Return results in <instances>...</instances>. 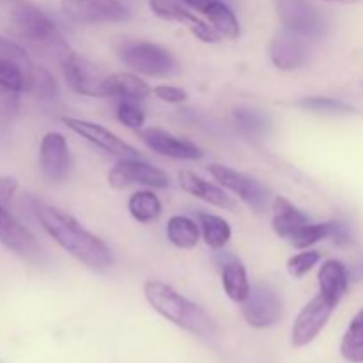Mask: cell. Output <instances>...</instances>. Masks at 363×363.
<instances>
[{
  "label": "cell",
  "instance_id": "d6a6232c",
  "mask_svg": "<svg viewBox=\"0 0 363 363\" xmlns=\"http://www.w3.org/2000/svg\"><path fill=\"white\" fill-rule=\"evenodd\" d=\"M319 261H321V254L318 250H308L307 248V250L293 255L287 261V269H289L291 277H294V279H303L314 266H318Z\"/></svg>",
  "mask_w": 363,
  "mask_h": 363
},
{
  "label": "cell",
  "instance_id": "484cf974",
  "mask_svg": "<svg viewBox=\"0 0 363 363\" xmlns=\"http://www.w3.org/2000/svg\"><path fill=\"white\" fill-rule=\"evenodd\" d=\"M27 92L43 103L55 101L60 94L55 77L52 74V71L43 66H32L30 74H28Z\"/></svg>",
  "mask_w": 363,
  "mask_h": 363
},
{
  "label": "cell",
  "instance_id": "4fadbf2b",
  "mask_svg": "<svg viewBox=\"0 0 363 363\" xmlns=\"http://www.w3.org/2000/svg\"><path fill=\"white\" fill-rule=\"evenodd\" d=\"M333 311H335V307H332L321 294L312 298V300L301 308L298 318L294 319L293 333H291L293 346L305 347L308 346L312 340H315V337L323 332L326 323L332 318Z\"/></svg>",
  "mask_w": 363,
  "mask_h": 363
},
{
  "label": "cell",
  "instance_id": "e0dca14e",
  "mask_svg": "<svg viewBox=\"0 0 363 363\" xmlns=\"http://www.w3.org/2000/svg\"><path fill=\"white\" fill-rule=\"evenodd\" d=\"M177 179H179L181 188H183L186 194L199 199V201L206 202V204H211L215 206V208L229 209V211H233V209L236 208V201H234L230 195H227V191L223 190V188L211 183V181L202 179L199 174L191 172V170H181V172L177 174Z\"/></svg>",
  "mask_w": 363,
  "mask_h": 363
},
{
  "label": "cell",
  "instance_id": "4dcf8cb0",
  "mask_svg": "<svg viewBox=\"0 0 363 363\" xmlns=\"http://www.w3.org/2000/svg\"><path fill=\"white\" fill-rule=\"evenodd\" d=\"M307 112L315 113H330V116H344V113H357V110L347 103L340 101L335 98H325V96H312V98H303L296 103Z\"/></svg>",
  "mask_w": 363,
  "mask_h": 363
},
{
  "label": "cell",
  "instance_id": "5b68a950",
  "mask_svg": "<svg viewBox=\"0 0 363 363\" xmlns=\"http://www.w3.org/2000/svg\"><path fill=\"white\" fill-rule=\"evenodd\" d=\"M119 57L130 69L144 77H169L177 67L176 59L169 50L149 41L123 43L119 48Z\"/></svg>",
  "mask_w": 363,
  "mask_h": 363
},
{
  "label": "cell",
  "instance_id": "74e56055",
  "mask_svg": "<svg viewBox=\"0 0 363 363\" xmlns=\"http://www.w3.org/2000/svg\"><path fill=\"white\" fill-rule=\"evenodd\" d=\"M330 240L333 241L335 245H346L350 243V230H347V227L344 225L342 222H333V229H332V236H330Z\"/></svg>",
  "mask_w": 363,
  "mask_h": 363
},
{
  "label": "cell",
  "instance_id": "ba28073f",
  "mask_svg": "<svg viewBox=\"0 0 363 363\" xmlns=\"http://www.w3.org/2000/svg\"><path fill=\"white\" fill-rule=\"evenodd\" d=\"M108 184L113 190H123L131 184L163 190L170 184L169 176L158 167L144 162L142 158L119 160L108 172Z\"/></svg>",
  "mask_w": 363,
  "mask_h": 363
},
{
  "label": "cell",
  "instance_id": "f1b7e54d",
  "mask_svg": "<svg viewBox=\"0 0 363 363\" xmlns=\"http://www.w3.org/2000/svg\"><path fill=\"white\" fill-rule=\"evenodd\" d=\"M233 117L241 133L248 135V137L259 138L268 131V119H266L264 113L259 112L257 108L238 106V108H234Z\"/></svg>",
  "mask_w": 363,
  "mask_h": 363
},
{
  "label": "cell",
  "instance_id": "d6986e66",
  "mask_svg": "<svg viewBox=\"0 0 363 363\" xmlns=\"http://www.w3.org/2000/svg\"><path fill=\"white\" fill-rule=\"evenodd\" d=\"M272 215L273 230L282 240H291L305 223L311 222V218L303 211H300L293 202L280 195L272 199Z\"/></svg>",
  "mask_w": 363,
  "mask_h": 363
},
{
  "label": "cell",
  "instance_id": "836d02e7",
  "mask_svg": "<svg viewBox=\"0 0 363 363\" xmlns=\"http://www.w3.org/2000/svg\"><path fill=\"white\" fill-rule=\"evenodd\" d=\"M117 119L130 130H142L145 123V113L140 106L135 105V101L123 99L117 106Z\"/></svg>",
  "mask_w": 363,
  "mask_h": 363
},
{
  "label": "cell",
  "instance_id": "cb8c5ba5",
  "mask_svg": "<svg viewBox=\"0 0 363 363\" xmlns=\"http://www.w3.org/2000/svg\"><path fill=\"white\" fill-rule=\"evenodd\" d=\"M110 87L112 98L140 101L152 92V89L135 73H116L110 74Z\"/></svg>",
  "mask_w": 363,
  "mask_h": 363
},
{
  "label": "cell",
  "instance_id": "8d00e7d4",
  "mask_svg": "<svg viewBox=\"0 0 363 363\" xmlns=\"http://www.w3.org/2000/svg\"><path fill=\"white\" fill-rule=\"evenodd\" d=\"M18 179L13 176H2L0 177V206H6L9 208V204L13 202L14 195L18 191Z\"/></svg>",
  "mask_w": 363,
  "mask_h": 363
},
{
  "label": "cell",
  "instance_id": "3957f363",
  "mask_svg": "<svg viewBox=\"0 0 363 363\" xmlns=\"http://www.w3.org/2000/svg\"><path fill=\"white\" fill-rule=\"evenodd\" d=\"M144 296L152 311L158 312L163 319L176 325L177 328L199 339H215L216 326L213 319L197 303L177 293L169 284L162 280H147L144 284Z\"/></svg>",
  "mask_w": 363,
  "mask_h": 363
},
{
  "label": "cell",
  "instance_id": "44dd1931",
  "mask_svg": "<svg viewBox=\"0 0 363 363\" xmlns=\"http://www.w3.org/2000/svg\"><path fill=\"white\" fill-rule=\"evenodd\" d=\"M201 14L208 18V23H211V27L222 38H240V21H238L234 11L225 2H222V0H208L201 9Z\"/></svg>",
  "mask_w": 363,
  "mask_h": 363
},
{
  "label": "cell",
  "instance_id": "7a4b0ae2",
  "mask_svg": "<svg viewBox=\"0 0 363 363\" xmlns=\"http://www.w3.org/2000/svg\"><path fill=\"white\" fill-rule=\"evenodd\" d=\"M4 23L14 38L30 45L35 52L62 62L73 50L52 18L28 0H4Z\"/></svg>",
  "mask_w": 363,
  "mask_h": 363
},
{
  "label": "cell",
  "instance_id": "7402d4cb",
  "mask_svg": "<svg viewBox=\"0 0 363 363\" xmlns=\"http://www.w3.org/2000/svg\"><path fill=\"white\" fill-rule=\"evenodd\" d=\"M199 229L201 238L211 250H223L233 236L229 222L213 213H199Z\"/></svg>",
  "mask_w": 363,
  "mask_h": 363
},
{
  "label": "cell",
  "instance_id": "277c9868",
  "mask_svg": "<svg viewBox=\"0 0 363 363\" xmlns=\"http://www.w3.org/2000/svg\"><path fill=\"white\" fill-rule=\"evenodd\" d=\"M67 85L87 98H112L110 74L77 52H69L60 62Z\"/></svg>",
  "mask_w": 363,
  "mask_h": 363
},
{
  "label": "cell",
  "instance_id": "ffe728a7",
  "mask_svg": "<svg viewBox=\"0 0 363 363\" xmlns=\"http://www.w3.org/2000/svg\"><path fill=\"white\" fill-rule=\"evenodd\" d=\"M222 286L234 303H243L250 293V280L247 268L236 257H227L222 262Z\"/></svg>",
  "mask_w": 363,
  "mask_h": 363
},
{
  "label": "cell",
  "instance_id": "d4e9b609",
  "mask_svg": "<svg viewBox=\"0 0 363 363\" xmlns=\"http://www.w3.org/2000/svg\"><path fill=\"white\" fill-rule=\"evenodd\" d=\"M128 209L138 223H151L162 215V201L152 190H138L128 201Z\"/></svg>",
  "mask_w": 363,
  "mask_h": 363
},
{
  "label": "cell",
  "instance_id": "603a6c76",
  "mask_svg": "<svg viewBox=\"0 0 363 363\" xmlns=\"http://www.w3.org/2000/svg\"><path fill=\"white\" fill-rule=\"evenodd\" d=\"M167 238L176 248L191 250L197 247L201 240V229H199V223H195L188 216L174 215L167 222Z\"/></svg>",
  "mask_w": 363,
  "mask_h": 363
},
{
  "label": "cell",
  "instance_id": "7c38bea8",
  "mask_svg": "<svg viewBox=\"0 0 363 363\" xmlns=\"http://www.w3.org/2000/svg\"><path fill=\"white\" fill-rule=\"evenodd\" d=\"M0 243L25 261L35 262L41 259V247L34 234L6 206H0Z\"/></svg>",
  "mask_w": 363,
  "mask_h": 363
},
{
  "label": "cell",
  "instance_id": "1f68e13d",
  "mask_svg": "<svg viewBox=\"0 0 363 363\" xmlns=\"http://www.w3.org/2000/svg\"><path fill=\"white\" fill-rule=\"evenodd\" d=\"M149 7L158 18L165 21H177L183 23L190 11L177 0H149Z\"/></svg>",
  "mask_w": 363,
  "mask_h": 363
},
{
  "label": "cell",
  "instance_id": "6da1fadb",
  "mask_svg": "<svg viewBox=\"0 0 363 363\" xmlns=\"http://www.w3.org/2000/svg\"><path fill=\"white\" fill-rule=\"evenodd\" d=\"M30 208L48 236L78 262L94 272H106L112 268V252L105 241L89 233L69 213L34 197L30 199Z\"/></svg>",
  "mask_w": 363,
  "mask_h": 363
},
{
  "label": "cell",
  "instance_id": "e575fe53",
  "mask_svg": "<svg viewBox=\"0 0 363 363\" xmlns=\"http://www.w3.org/2000/svg\"><path fill=\"white\" fill-rule=\"evenodd\" d=\"M0 59H9V60H16V62L23 64V66L32 67L30 57H28V52L25 50L23 45H20L18 41L9 38H4L0 35Z\"/></svg>",
  "mask_w": 363,
  "mask_h": 363
},
{
  "label": "cell",
  "instance_id": "83f0119b",
  "mask_svg": "<svg viewBox=\"0 0 363 363\" xmlns=\"http://www.w3.org/2000/svg\"><path fill=\"white\" fill-rule=\"evenodd\" d=\"M340 354L351 363H363V308L351 319L340 342Z\"/></svg>",
  "mask_w": 363,
  "mask_h": 363
},
{
  "label": "cell",
  "instance_id": "9c48e42d",
  "mask_svg": "<svg viewBox=\"0 0 363 363\" xmlns=\"http://www.w3.org/2000/svg\"><path fill=\"white\" fill-rule=\"evenodd\" d=\"M241 305H243L241 312H243L245 321L252 328H269L282 319V300L272 287L264 286V284L250 286V293Z\"/></svg>",
  "mask_w": 363,
  "mask_h": 363
},
{
  "label": "cell",
  "instance_id": "52a82bcc",
  "mask_svg": "<svg viewBox=\"0 0 363 363\" xmlns=\"http://www.w3.org/2000/svg\"><path fill=\"white\" fill-rule=\"evenodd\" d=\"M273 4L284 28L307 41H318L325 35V18L308 0H273Z\"/></svg>",
  "mask_w": 363,
  "mask_h": 363
},
{
  "label": "cell",
  "instance_id": "2e32d148",
  "mask_svg": "<svg viewBox=\"0 0 363 363\" xmlns=\"http://www.w3.org/2000/svg\"><path fill=\"white\" fill-rule=\"evenodd\" d=\"M39 169L52 183H60L69 172V147L64 135L50 131L39 144Z\"/></svg>",
  "mask_w": 363,
  "mask_h": 363
},
{
  "label": "cell",
  "instance_id": "30bf717a",
  "mask_svg": "<svg viewBox=\"0 0 363 363\" xmlns=\"http://www.w3.org/2000/svg\"><path fill=\"white\" fill-rule=\"evenodd\" d=\"M62 123L73 133H77L78 137L85 138L92 145L99 147L101 151L108 152V155L116 156V158H140V155H138V151L133 145L124 142L119 135H116L108 128L101 126V124L92 123V121L78 119V117H62Z\"/></svg>",
  "mask_w": 363,
  "mask_h": 363
},
{
  "label": "cell",
  "instance_id": "f546056e",
  "mask_svg": "<svg viewBox=\"0 0 363 363\" xmlns=\"http://www.w3.org/2000/svg\"><path fill=\"white\" fill-rule=\"evenodd\" d=\"M333 222H323V223H305L293 238H291V245L298 250H307V248L314 247L315 243L323 240H330L332 236Z\"/></svg>",
  "mask_w": 363,
  "mask_h": 363
},
{
  "label": "cell",
  "instance_id": "ac0fdd59",
  "mask_svg": "<svg viewBox=\"0 0 363 363\" xmlns=\"http://www.w3.org/2000/svg\"><path fill=\"white\" fill-rule=\"evenodd\" d=\"M319 294L328 301L332 307H339L342 298L346 296L350 286V273L347 268L337 259H328L323 262L318 273Z\"/></svg>",
  "mask_w": 363,
  "mask_h": 363
},
{
  "label": "cell",
  "instance_id": "5bb4252c",
  "mask_svg": "<svg viewBox=\"0 0 363 363\" xmlns=\"http://www.w3.org/2000/svg\"><path fill=\"white\" fill-rule=\"evenodd\" d=\"M269 57H272V62L279 69H300L311 59V41L294 34V32L287 30V28H282L272 39Z\"/></svg>",
  "mask_w": 363,
  "mask_h": 363
},
{
  "label": "cell",
  "instance_id": "8fae6325",
  "mask_svg": "<svg viewBox=\"0 0 363 363\" xmlns=\"http://www.w3.org/2000/svg\"><path fill=\"white\" fill-rule=\"evenodd\" d=\"M62 11L77 23L124 21L130 13L121 0H60Z\"/></svg>",
  "mask_w": 363,
  "mask_h": 363
},
{
  "label": "cell",
  "instance_id": "8992f818",
  "mask_svg": "<svg viewBox=\"0 0 363 363\" xmlns=\"http://www.w3.org/2000/svg\"><path fill=\"white\" fill-rule=\"evenodd\" d=\"M208 170L223 190H229L230 194L238 195L252 211L264 213L266 208L272 204V190L261 181L227 165H220V163H211Z\"/></svg>",
  "mask_w": 363,
  "mask_h": 363
},
{
  "label": "cell",
  "instance_id": "d590c367",
  "mask_svg": "<svg viewBox=\"0 0 363 363\" xmlns=\"http://www.w3.org/2000/svg\"><path fill=\"white\" fill-rule=\"evenodd\" d=\"M152 94L158 99H162V101L170 103V105H181V103L188 101V98H190V94H188L184 89L167 84L156 85V87L152 89Z\"/></svg>",
  "mask_w": 363,
  "mask_h": 363
},
{
  "label": "cell",
  "instance_id": "4316f807",
  "mask_svg": "<svg viewBox=\"0 0 363 363\" xmlns=\"http://www.w3.org/2000/svg\"><path fill=\"white\" fill-rule=\"evenodd\" d=\"M30 69L32 67L23 66L16 60L0 59V91L11 92V94L27 92Z\"/></svg>",
  "mask_w": 363,
  "mask_h": 363
},
{
  "label": "cell",
  "instance_id": "9a60e30c",
  "mask_svg": "<svg viewBox=\"0 0 363 363\" xmlns=\"http://www.w3.org/2000/svg\"><path fill=\"white\" fill-rule=\"evenodd\" d=\"M138 138L158 155L167 156L172 160H184V162H195L204 156L202 149L186 138H179L160 128H145L137 130Z\"/></svg>",
  "mask_w": 363,
  "mask_h": 363
},
{
  "label": "cell",
  "instance_id": "f35d334b",
  "mask_svg": "<svg viewBox=\"0 0 363 363\" xmlns=\"http://www.w3.org/2000/svg\"><path fill=\"white\" fill-rule=\"evenodd\" d=\"M323 2H330V4H344V6H351V4H357L358 0H323Z\"/></svg>",
  "mask_w": 363,
  "mask_h": 363
}]
</instances>
